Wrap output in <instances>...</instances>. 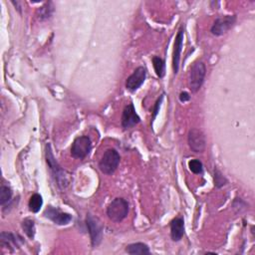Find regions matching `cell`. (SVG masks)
<instances>
[{
  "label": "cell",
  "mask_w": 255,
  "mask_h": 255,
  "mask_svg": "<svg viewBox=\"0 0 255 255\" xmlns=\"http://www.w3.org/2000/svg\"><path fill=\"white\" fill-rule=\"evenodd\" d=\"M45 154H46V162L51 170V173L53 175V177L55 178L57 185L60 188H64L67 184V175L65 170L60 166V164L58 163V161L56 160L53 152H52V148L50 143L46 144L45 147Z\"/></svg>",
  "instance_id": "1"
},
{
  "label": "cell",
  "mask_w": 255,
  "mask_h": 255,
  "mask_svg": "<svg viewBox=\"0 0 255 255\" xmlns=\"http://www.w3.org/2000/svg\"><path fill=\"white\" fill-rule=\"evenodd\" d=\"M128 213V202L123 197H117L107 207V215L114 222L123 221Z\"/></svg>",
  "instance_id": "2"
},
{
  "label": "cell",
  "mask_w": 255,
  "mask_h": 255,
  "mask_svg": "<svg viewBox=\"0 0 255 255\" xmlns=\"http://www.w3.org/2000/svg\"><path fill=\"white\" fill-rule=\"evenodd\" d=\"M206 67L202 61H195L189 71V89L192 93H197L204 83Z\"/></svg>",
  "instance_id": "3"
},
{
  "label": "cell",
  "mask_w": 255,
  "mask_h": 255,
  "mask_svg": "<svg viewBox=\"0 0 255 255\" xmlns=\"http://www.w3.org/2000/svg\"><path fill=\"white\" fill-rule=\"evenodd\" d=\"M120 153L115 148H108L99 161V169L105 174H113L120 163Z\"/></svg>",
  "instance_id": "4"
},
{
  "label": "cell",
  "mask_w": 255,
  "mask_h": 255,
  "mask_svg": "<svg viewBox=\"0 0 255 255\" xmlns=\"http://www.w3.org/2000/svg\"><path fill=\"white\" fill-rule=\"evenodd\" d=\"M86 226L88 228L91 243L93 247H98L102 240H103V233H104V225L101 222V220L94 216L91 213H88L86 216Z\"/></svg>",
  "instance_id": "5"
},
{
  "label": "cell",
  "mask_w": 255,
  "mask_h": 255,
  "mask_svg": "<svg viewBox=\"0 0 255 255\" xmlns=\"http://www.w3.org/2000/svg\"><path fill=\"white\" fill-rule=\"evenodd\" d=\"M92 150V140L88 135H81L74 139L71 146V154L75 158L84 159Z\"/></svg>",
  "instance_id": "6"
},
{
  "label": "cell",
  "mask_w": 255,
  "mask_h": 255,
  "mask_svg": "<svg viewBox=\"0 0 255 255\" xmlns=\"http://www.w3.org/2000/svg\"><path fill=\"white\" fill-rule=\"evenodd\" d=\"M237 20L236 15H224V16H219L215 19L213 22L210 32L214 36H222L225 33H227L233 26L235 25Z\"/></svg>",
  "instance_id": "7"
},
{
  "label": "cell",
  "mask_w": 255,
  "mask_h": 255,
  "mask_svg": "<svg viewBox=\"0 0 255 255\" xmlns=\"http://www.w3.org/2000/svg\"><path fill=\"white\" fill-rule=\"evenodd\" d=\"M187 142L193 152H203L206 146L204 133L198 128H190L187 133Z\"/></svg>",
  "instance_id": "8"
},
{
  "label": "cell",
  "mask_w": 255,
  "mask_h": 255,
  "mask_svg": "<svg viewBox=\"0 0 255 255\" xmlns=\"http://www.w3.org/2000/svg\"><path fill=\"white\" fill-rule=\"evenodd\" d=\"M44 216L58 225H67L73 219V216L70 213L63 212L59 208H56L52 205L46 207L44 210Z\"/></svg>",
  "instance_id": "9"
},
{
  "label": "cell",
  "mask_w": 255,
  "mask_h": 255,
  "mask_svg": "<svg viewBox=\"0 0 255 255\" xmlns=\"http://www.w3.org/2000/svg\"><path fill=\"white\" fill-rule=\"evenodd\" d=\"M183 38H184V27L183 25L180 26L173 44V53H172V70L173 74L176 75L179 70V62H180V54L182 51L183 45Z\"/></svg>",
  "instance_id": "10"
},
{
  "label": "cell",
  "mask_w": 255,
  "mask_h": 255,
  "mask_svg": "<svg viewBox=\"0 0 255 255\" xmlns=\"http://www.w3.org/2000/svg\"><path fill=\"white\" fill-rule=\"evenodd\" d=\"M145 78H146L145 68L142 66L137 67L126 81L127 90H128L131 93L135 92L144 83Z\"/></svg>",
  "instance_id": "11"
},
{
  "label": "cell",
  "mask_w": 255,
  "mask_h": 255,
  "mask_svg": "<svg viewBox=\"0 0 255 255\" xmlns=\"http://www.w3.org/2000/svg\"><path fill=\"white\" fill-rule=\"evenodd\" d=\"M140 122L139 116L136 114L133 104H128L125 107L122 115V128L129 129Z\"/></svg>",
  "instance_id": "12"
},
{
  "label": "cell",
  "mask_w": 255,
  "mask_h": 255,
  "mask_svg": "<svg viewBox=\"0 0 255 255\" xmlns=\"http://www.w3.org/2000/svg\"><path fill=\"white\" fill-rule=\"evenodd\" d=\"M170 237L172 241L178 242L184 235V220L183 217L177 216L170 221Z\"/></svg>",
  "instance_id": "13"
},
{
  "label": "cell",
  "mask_w": 255,
  "mask_h": 255,
  "mask_svg": "<svg viewBox=\"0 0 255 255\" xmlns=\"http://www.w3.org/2000/svg\"><path fill=\"white\" fill-rule=\"evenodd\" d=\"M22 238L20 237L17 239V235L10 233V232H2L1 233V246L5 247L7 249H10L11 252H13L14 248H18L20 246V243H22Z\"/></svg>",
  "instance_id": "14"
},
{
  "label": "cell",
  "mask_w": 255,
  "mask_h": 255,
  "mask_svg": "<svg viewBox=\"0 0 255 255\" xmlns=\"http://www.w3.org/2000/svg\"><path fill=\"white\" fill-rule=\"evenodd\" d=\"M126 252L130 254V255H135V254H149V247L143 243V242H135V243H131L128 244L126 247Z\"/></svg>",
  "instance_id": "15"
},
{
  "label": "cell",
  "mask_w": 255,
  "mask_h": 255,
  "mask_svg": "<svg viewBox=\"0 0 255 255\" xmlns=\"http://www.w3.org/2000/svg\"><path fill=\"white\" fill-rule=\"evenodd\" d=\"M54 11H55V7H54V4L52 1H49V2H46L42 7H40L37 11V14H38V18L40 21H45V20H48L50 19L53 14H54Z\"/></svg>",
  "instance_id": "16"
},
{
  "label": "cell",
  "mask_w": 255,
  "mask_h": 255,
  "mask_svg": "<svg viewBox=\"0 0 255 255\" xmlns=\"http://www.w3.org/2000/svg\"><path fill=\"white\" fill-rule=\"evenodd\" d=\"M152 66L154 69V72L158 78H163L165 75V61L164 59L158 57V56H153L152 59Z\"/></svg>",
  "instance_id": "17"
},
{
  "label": "cell",
  "mask_w": 255,
  "mask_h": 255,
  "mask_svg": "<svg viewBox=\"0 0 255 255\" xmlns=\"http://www.w3.org/2000/svg\"><path fill=\"white\" fill-rule=\"evenodd\" d=\"M42 205H43V198H42L41 194H39V193L32 194V196L30 197L29 202H28L29 210L33 213H37L40 211Z\"/></svg>",
  "instance_id": "18"
},
{
  "label": "cell",
  "mask_w": 255,
  "mask_h": 255,
  "mask_svg": "<svg viewBox=\"0 0 255 255\" xmlns=\"http://www.w3.org/2000/svg\"><path fill=\"white\" fill-rule=\"evenodd\" d=\"M12 196H13V191L10 188V186L1 185V187H0V204L3 207V209L5 208V206L7 204L10 203V201L12 200Z\"/></svg>",
  "instance_id": "19"
},
{
  "label": "cell",
  "mask_w": 255,
  "mask_h": 255,
  "mask_svg": "<svg viewBox=\"0 0 255 255\" xmlns=\"http://www.w3.org/2000/svg\"><path fill=\"white\" fill-rule=\"evenodd\" d=\"M22 229L24 233L27 235L28 238L34 239L35 234H36V227H35V222L31 218H25L22 223H21Z\"/></svg>",
  "instance_id": "20"
},
{
  "label": "cell",
  "mask_w": 255,
  "mask_h": 255,
  "mask_svg": "<svg viewBox=\"0 0 255 255\" xmlns=\"http://www.w3.org/2000/svg\"><path fill=\"white\" fill-rule=\"evenodd\" d=\"M213 179H214V186L216 188H221L222 186H224L228 183L227 178L221 173V171L217 167H214Z\"/></svg>",
  "instance_id": "21"
},
{
  "label": "cell",
  "mask_w": 255,
  "mask_h": 255,
  "mask_svg": "<svg viewBox=\"0 0 255 255\" xmlns=\"http://www.w3.org/2000/svg\"><path fill=\"white\" fill-rule=\"evenodd\" d=\"M188 167H189V170L194 174H201L203 172V164L197 158L190 159L188 161Z\"/></svg>",
  "instance_id": "22"
},
{
  "label": "cell",
  "mask_w": 255,
  "mask_h": 255,
  "mask_svg": "<svg viewBox=\"0 0 255 255\" xmlns=\"http://www.w3.org/2000/svg\"><path fill=\"white\" fill-rule=\"evenodd\" d=\"M163 98H164V94H162V95L156 100V102L154 103V106H153V109H152L151 124H152V122L155 120V118H156V116H157V114H158V112H159V108H160V105H161V103H162Z\"/></svg>",
  "instance_id": "23"
},
{
  "label": "cell",
  "mask_w": 255,
  "mask_h": 255,
  "mask_svg": "<svg viewBox=\"0 0 255 255\" xmlns=\"http://www.w3.org/2000/svg\"><path fill=\"white\" fill-rule=\"evenodd\" d=\"M178 98H179V101L181 103H185V102H188L190 100V95L187 92H181L179 94Z\"/></svg>",
  "instance_id": "24"
}]
</instances>
